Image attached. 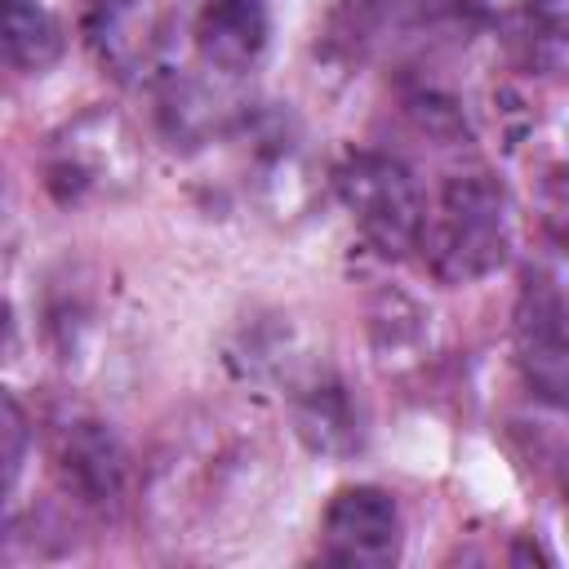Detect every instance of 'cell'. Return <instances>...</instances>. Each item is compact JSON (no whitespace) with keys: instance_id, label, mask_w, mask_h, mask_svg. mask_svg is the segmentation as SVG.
Listing matches in <instances>:
<instances>
[{"instance_id":"9","label":"cell","mask_w":569,"mask_h":569,"mask_svg":"<svg viewBox=\"0 0 569 569\" xmlns=\"http://www.w3.org/2000/svg\"><path fill=\"white\" fill-rule=\"evenodd\" d=\"M289 413H293V431L316 453H333L338 458V453H351L360 445V413H356L347 387L325 369L307 373L293 387Z\"/></svg>"},{"instance_id":"2","label":"cell","mask_w":569,"mask_h":569,"mask_svg":"<svg viewBox=\"0 0 569 569\" xmlns=\"http://www.w3.org/2000/svg\"><path fill=\"white\" fill-rule=\"evenodd\" d=\"M333 196L356 231L387 258H405L422 244L427 200L418 178L387 151H342L333 164Z\"/></svg>"},{"instance_id":"11","label":"cell","mask_w":569,"mask_h":569,"mask_svg":"<svg viewBox=\"0 0 569 569\" xmlns=\"http://www.w3.org/2000/svg\"><path fill=\"white\" fill-rule=\"evenodd\" d=\"M4 62L22 76H40L62 58V22L40 0H0Z\"/></svg>"},{"instance_id":"7","label":"cell","mask_w":569,"mask_h":569,"mask_svg":"<svg viewBox=\"0 0 569 569\" xmlns=\"http://www.w3.org/2000/svg\"><path fill=\"white\" fill-rule=\"evenodd\" d=\"M84 44L116 80H142L156 71L160 31L142 0H89L80 13Z\"/></svg>"},{"instance_id":"3","label":"cell","mask_w":569,"mask_h":569,"mask_svg":"<svg viewBox=\"0 0 569 569\" xmlns=\"http://www.w3.org/2000/svg\"><path fill=\"white\" fill-rule=\"evenodd\" d=\"M133 173H138V142H133L129 124L107 107H93V111L67 120L49 138L44 182L67 204L116 196L133 182Z\"/></svg>"},{"instance_id":"8","label":"cell","mask_w":569,"mask_h":569,"mask_svg":"<svg viewBox=\"0 0 569 569\" xmlns=\"http://www.w3.org/2000/svg\"><path fill=\"white\" fill-rule=\"evenodd\" d=\"M187 27L200 62L218 76L249 71L262 58L267 31H271L262 0H196Z\"/></svg>"},{"instance_id":"1","label":"cell","mask_w":569,"mask_h":569,"mask_svg":"<svg viewBox=\"0 0 569 569\" xmlns=\"http://www.w3.org/2000/svg\"><path fill=\"white\" fill-rule=\"evenodd\" d=\"M516 244V218L502 182L489 173H453L427 204L422 258L445 284H476L493 276Z\"/></svg>"},{"instance_id":"13","label":"cell","mask_w":569,"mask_h":569,"mask_svg":"<svg viewBox=\"0 0 569 569\" xmlns=\"http://www.w3.org/2000/svg\"><path fill=\"white\" fill-rule=\"evenodd\" d=\"M529 18L551 40H569V0H529Z\"/></svg>"},{"instance_id":"12","label":"cell","mask_w":569,"mask_h":569,"mask_svg":"<svg viewBox=\"0 0 569 569\" xmlns=\"http://www.w3.org/2000/svg\"><path fill=\"white\" fill-rule=\"evenodd\" d=\"M4 489L13 493L18 489V476H22V458H27V418H22V405L13 396H4Z\"/></svg>"},{"instance_id":"10","label":"cell","mask_w":569,"mask_h":569,"mask_svg":"<svg viewBox=\"0 0 569 569\" xmlns=\"http://www.w3.org/2000/svg\"><path fill=\"white\" fill-rule=\"evenodd\" d=\"M422 18V0H338L329 13V49L342 58H373L405 40Z\"/></svg>"},{"instance_id":"4","label":"cell","mask_w":569,"mask_h":569,"mask_svg":"<svg viewBox=\"0 0 569 569\" xmlns=\"http://www.w3.org/2000/svg\"><path fill=\"white\" fill-rule=\"evenodd\" d=\"M516 369L542 405L569 409V298L547 267H529L511 307Z\"/></svg>"},{"instance_id":"5","label":"cell","mask_w":569,"mask_h":569,"mask_svg":"<svg viewBox=\"0 0 569 569\" xmlns=\"http://www.w3.org/2000/svg\"><path fill=\"white\" fill-rule=\"evenodd\" d=\"M400 507L378 485H342L320 516V556L351 569H382L400 560Z\"/></svg>"},{"instance_id":"6","label":"cell","mask_w":569,"mask_h":569,"mask_svg":"<svg viewBox=\"0 0 569 569\" xmlns=\"http://www.w3.org/2000/svg\"><path fill=\"white\" fill-rule=\"evenodd\" d=\"M49 458L67 493L84 507H116L129 485V458L120 436L93 413H62L49 427Z\"/></svg>"},{"instance_id":"14","label":"cell","mask_w":569,"mask_h":569,"mask_svg":"<svg viewBox=\"0 0 569 569\" xmlns=\"http://www.w3.org/2000/svg\"><path fill=\"white\" fill-rule=\"evenodd\" d=\"M565 511H569V498H565Z\"/></svg>"}]
</instances>
